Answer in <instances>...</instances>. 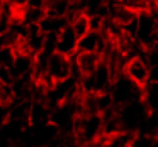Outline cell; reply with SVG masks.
<instances>
[{
    "instance_id": "cell-21",
    "label": "cell",
    "mask_w": 158,
    "mask_h": 147,
    "mask_svg": "<svg viewBox=\"0 0 158 147\" xmlns=\"http://www.w3.org/2000/svg\"><path fill=\"white\" fill-rule=\"evenodd\" d=\"M0 5H2V2H0Z\"/></svg>"
},
{
    "instance_id": "cell-18",
    "label": "cell",
    "mask_w": 158,
    "mask_h": 147,
    "mask_svg": "<svg viewBox=\"0 0 158 147\" xmlns=\"http://www.w3.org/2000/svg\"><path fill=\"white\" fill-rule=\"evenodd\" d=\"M83 147H107V144H106V140L99 139V140H94V142L87 144V145H83Z\"/></svg>"
},
{
    "instance_id": "cell-9",
    "label": "cell",
    "mask_w": 158,
    "mask_h": 147,
    "mask_svg": "<svg viewBox=\"0 0 158 147\" xmlns=\"http://www.w3.org/2000/svg\"><path fill=\"white\" fill-rule=\"evenodd\" d=\"M10 69H12L15 78L32 75V69H34V56L26 52V51H15L14 59L10 63Z\"/></svg>"
},
{
    "instance_id": "cell-5",
    "label": "cell",
    "mask_w": 158,
    "mask_h": 147,
    "mask_svg": "<svg viewBox=\"0 0 158 147\" xmlns=\"http://www.w3.org/2000/svg\"><path fill=\"white\" fill-rule=\"evenodd\" d=\"M155 34H156V24H155L153 17H151L146 10L138 12L134 41H136L143 49L150 48V46L155 44Z\"/></svg>"
},
{
    "instance_id": "cell-3",
    "label": "cell",
    "mask_w": 158,
    "mask_h": 147,
    "mask_svg": "<svg viewBox=\"0 0 158 147\" xmlns=\"http://www.w3.org/2000/svg\"><path fill=\"white\" fill-rule=\"evenodd\" d=\"M146 112L148 110L144 106V103L141 102V98L134 100V102H129L126 105L116 106V117H117L121 130L136 133L141 122H143V118H144V115H146Z\"/></svg>"
},
{
    "instance_id": "cell-12",
    "label": "cell",
    "mask_w": 158,
    "mask_h": 147,
    "mask_svg": "<svg viewBox=\"0 0 158 147\" xmlns=\"http://www.w3.org/2000/svg\"><path fill=\"white\" fill-rule=\"evenodd\" d=\"M138 132L150 139H158V112H146Z\"/></svg>"
},
{
    "instance_id": "cell-17",
    "label": "cell",
    "mask_w": 158,
    "mask_h": 147,
    "mask_svg": "<svg viewBox=\"0 0 158 147\" xmlns=\"http://www.w3.org/2000/svg\"><path fill=\"white\" fill-rule=\"evenodd\" d=\"M46 0H26V5L29 7H44Z\"/></svg>"
},
{
    "instance_id": "cell-13",
    "label": "cell",
    "mask_w": 158,
    "mask_h": 147,
    "mask_svg": "<svg viewBox=\"0 0 158 147\" xmlns=\"http://www.w3.org/2000/svg\"><path fill=\"white\" fill-rule=\"evenodd\" d=\"M72 7V0H46L44 12L53 17H66Z\"/></svg>"
},
{
    "instance_id": "cell-15",
    "label": "cell",
    "mask_w": 158,
    "mask_h": 147,
    "mask_svg": "<svg viewBox=\"0 0 158 147\" xmlns=\"http://www.w3.org/2000/svg\"><path fill=\"white\" fill-rule=\"evenodd\" d=\"M14 79H15V76H14V73H12L10 66L0 64V83L4 86H10Z\"/></svg>"
},
{
    "instance_id": "cell-19",
    "label": "cell",
    "mask_w": 158,
    "mask_h": 147,
    "mask_svg": "<svg viewBox=\"0 0 158 147\" xmlns=\"http://www.w3.org/2000/svg\"><path fill=\"white\" fill-rule=\"evenodd\" d=\"M150 147H158V139H155L153 142L150 144Z\"/></svg>"
},
{
    "instance_id": "cell-2",
    "label": "cell",
    "mask_w": 158,
    "mask_h": 147,
    "mask_svg": "<svg viewBox=\"0 0 158 147\" xmlns=\"http://www.w3.org/2000/svg\"><path fill=\"white\" fill-rule=\"evenodd\" d=\"M75 75V69H73V59L68 58L65 54H60V52H53L48 56L46 59V69H44V76L38 81H43L44 86H51L53 83L58 81H65L70 76Z\"/></svg>"
},
{
    "instance_id": "cell-8",
    "label": "cell",
    "mask_w": 158,
    "mask_h": 147,
    "mask_svg": "<svg viewBox=\"0 0 158 147\" xmlns=\"http://www.w3.org/2000/svg\"><path fill=\"white\" fill-rule=\"evenodd\" d=\"M77 49H78V37L73 32V29L70 25H66L56 36V52L73 58L77 54Z\"/></svg>"
},
{
    "instance_id": "cell-16",
    "label": "cell",
    "mask_w": 158,
    "mask_h": 147,
    "mask_svg": "<svg viewBox=\"0 0 158 147\" xmlns=\"http://www.w3.org/2000/svg\"><path fill=\"white\" fill-rule=\"evenodd\" d=\"M150 81L158 83V63L153 66H150Z\"/></svg>"
},
{
    "instance_id": "cell-6",
    "label": "cell",
    "mask_w": 158,
    "mask_h": 147,
    "mask_svg": "<svg viewBox=\"0 0 158 147\" xmlns=\"http://www.w3.org/2000/svg\"><path fill=\"white\" fill-rule=\"evenodd\" d=\"M123 73L141 88L150 81V66L146 64L143 56H131V58H127L124 61Z\"/></svg>"
},
{
    "instance_id": "cell-7",
    "label": "cell",
    "mask_w": 158,
    "mask_h": 147,
    "mask_svg": "<svg viewBox=\"0 0 158 147\" xmlns=\"http://www.w3.org/2000/svg\"><path fill=\"white\" fill-rule=\"evenodd\" d=\"M72 59H73L75 75L80 78V76L90 75V73L99 66V63L102 61V56L97 54V52H82V51H78Z\"/></svg>"
},
{
    "instance_id": "cell-14",
    "label": "cell",
    "mask_w": 158,
    "mask_h": 147,
    "mask_svg": "<svg viewBox=\"0 0 158 147\" xmlns=\"http://www.w3.org/2000/svg\"><path fill=\"white\" fill-rule=\"evenodd\" d=\"M68 25L73 29V32L77 34V37H82L83 34L90 31V25H89V17L85 14H78L68 22Z\"/></svg>"
},
{
    "instance_id": "cell-11",
    "label": "cell",
    "mask_w": 158,
    "mask_h": 147,
    "mask_svg": "<svg viewBox=\"0 0 158 147\" xmlns=\"http://www.w3.org/2000/svg\"><path fill=\"white\" fill-rule=\"evenodd\" d=\"M141 102L144 103L148 112H158V83L148 81L143 86Z\"/></svg>"
},
{
    "instance_id": "cell-1",
    "label": "cell",
    "mask_w": 158,
    "mask_h": 147,
    "mask_svg": "<svg viewBox=\"0 0 158 147\" xmlns=\"http://www.w3.org/2000/svg\"><path fill=\"white\" fill-rule=\"evenodd\" d=\"M104 133V118L100 113H80L77 117L73 137L80 145L102 139Z\"/></svg>"
},
{
    "instance_id": "cell-4",
    "label": "cell",
    "mask_w": 158,
    "mask_h": 147,
    "mask_svg": "<svg viewBox=\"0 0 158 147\" xmlns=\"http://www.w3.org/2000/svg\"><path fill=\"white\" fill-rule=\"evenodd\" d=\"M109 93L114 102V106H121L129 102H134V100H139L143 88L138 86L136 83H133L124 73H119V75L114 76Z\"/></svg>"
},
{
    "instance_id": "cell-20",
    "label": "cell",
    "mask_w": 158,
    "mask_h": 147,
    "mask_svg": "<svg viewBox=\"0 0 158 147\" xmlns=\"http://www.w3.org/2000/svg\"><path fill=\"white\" fill-rule=\"evenodd\" d=\"M0 2H10V0H0Z\"/></svg>"
},
{
    "instance_id": "cell-10",
    "label": "cell",
    "mask_w": 158,
    "mask_h": 147,
    "mask_svg": "<svg viewBox=\"0 0 158 147\" xmlns=\"http://www.w3.org/2000/svg\"><path fill=\"white\" fill-rule=\"evenodd\" d=\"M68 25V21L65 17H53V15H44L39 21L38 27L43 34H58L61 29Z\"/></svg>"
}]
</instances>
